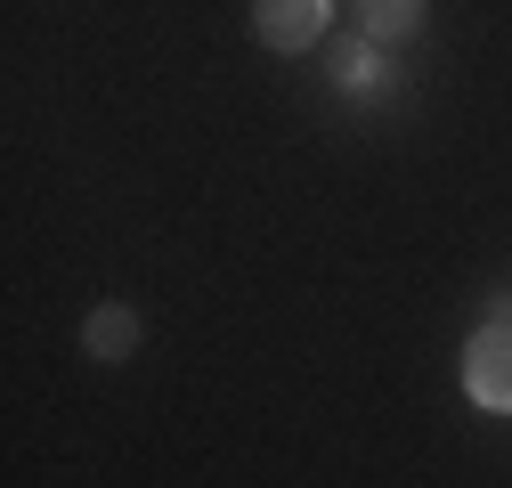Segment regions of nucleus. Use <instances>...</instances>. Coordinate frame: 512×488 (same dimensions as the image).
I'll return each mask as SVG.
<instances>
[{
  "instance_id": "nucleus-1",
  "label": "nucleus",
  "mask_w": 512,
  "mask_h": 488,
  "mask_svg": "<svg viewBox=\"0 0 512 488\" xmlns=\"http://www.w3.org/2000/svg\"><path fill=\"white\" fill-rule=\"evenodd\" d=\"M326 25H334V0H252V41L277 57L326 49Z\"/></svg>"
},
{
  "instance_id": "nucleus-2",
  "label": "nucleus",
  "mask_w": 512,
  "mask_h": 488,
  "mask_svg": "<svg viewBox=\"0 0 512 488\" xmlns=\"http://www.w3.org/2000/svg\"><path fill=\"white\" fill-rule=\"evenodd\" d=\"M464 391H472L480 407L512 415V326H504V318L464 342Z\"/></svg>"
},
{
  "instance_id": "nucleus-3",
  "label": "nucleus",
  "mask_w": 512,
  "mask_h": 488,
  "mask_svg": "<svg viewBox=\"0 0 512 488\" xmlns=\"http://www.w3.org/2000/svg\"><path fill=\"white\" fill-rule=\"evenodd\" d=\"M317 57H326V74H334L342 98H366V106H374V98H391V90H399V74L382 66V49H374L366 33H358V41H326Z\"/></svg>"
},
{
  "instance_id": "nucleus-4",
  "label": "nucleus",
  "mask_w": 512,
  "mask_h": 488,
  "mask_svg": "<svg viewBox=\"0 0 512 488\" xmlns=\"http://www.w3.org/2000/svg\"><path fill=\"white\" fill-rule=\"evenodd\" d=\"M139 310H131V301H98V310L82 318V350L98 358V366H122V358H131L139 350Z\"/></svg>"
},
{
  "instance_id": "nucleus-5",
  "label": "nucleus",
  "mask_w": 512,
  "mask_h": 488,
  "mask_svg": "<svg viewBox=\"0 0 512 488\" xmlns=\"http://www.w3.org/2000/svg\"><path fill=\"white\" fill-rule=\"evenodd\" d=\"M350 17L374 49H391V41H415L423 17H431V0H350Z\"/></svg>"
},
{
  "instance_id": "nucleus-6",
  "label": "nucleus",
  "mask_w": 512,
  "mask_h": 488,
  "mask_svg": "<svg viewBox=\"0 0 512 488\" xmlns=\"http://www.w3.org/2000/svg\"><path fill=\"white\" fill-rule=\"evenodd\" d=\"M496 310H504V326H512V293H504V301H496Z\"/></svg>"
}]
</instances>
